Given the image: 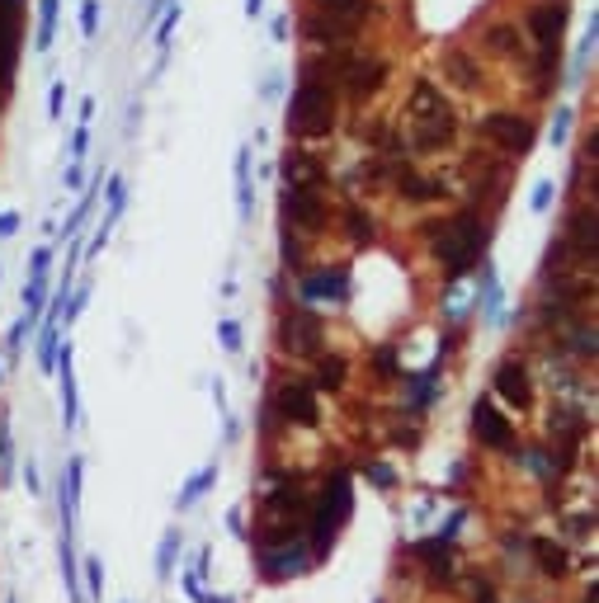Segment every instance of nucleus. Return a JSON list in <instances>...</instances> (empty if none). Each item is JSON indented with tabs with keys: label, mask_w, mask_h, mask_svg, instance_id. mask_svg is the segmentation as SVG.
<instances>
[{
	"label": "nucleus",
	"mask_w": 599,
	"mask_h": 603,
	"mask_svg": "<svg viewBox=\"0 0 599 603\" xmlns=\"http://www.w3.org/2000/svg\"><path fill=\"white\" fill-rule=\"evenodd\" d=\"M487 241H491L487 227H481L472 212H462V217H453V222H444V227H429V245H435L439 264L453 278L472 274V264L487 255Z\"/></svg>",
	"instance_id": "f257e3e1"
},
{
	"label": "nucleus",
	"mask_w": 599,
	"mask_h": 603,
	"mask_svg": "<svg viewBox=\"0 0 599 603\" xmlns=\"http://www.w3.org/2000/svg\"><path fill=\"white\" fill-rule=\"evenodd\" d=\"M411 109H415V151H439V146L453 142L458 119H453V109L444 104L435 80H415Z\"/></svg>",
	"instance_id": "f03ea898"
},
{
	"label": "nucleus",
	"mask_w": 599,
	"mask_h": 603,
	"mask_svg": "<svg viewBox=\"0 0 599 603\" xmlns=\"http://www.w3.org/2000/svg\"><path fill=\"white\" fill-rule=\"evenodd\" d=\"M288 128L297 137H321V132L336 128V90L326 86V80L307 76L303 86H297L293 104H288Z\"/></svg>",
	"instance_id": "7ed1b4c3"
},
{
	"label": "nucleus",
	"mask_w": 599,
	"mask_h": 603,
	"mask_svg": "<svg viewBox=\"0 0 599 603\" xmlns=\"http://www.w3.org/2000/svg\"><path fill=\"white\" fill-rule=\"evenodd\" d=\"M349 505H354V491H349V476L336 472L326 481V495H321V505H316L312 514V533H316V547H330V538H336V528H340V518L349 514Z\"/></svg>",
	"instance_id": "20e7f679"
},
{
	"label": "nucleus",
	"mask_w": 599,
	"mask_h": 603,
	"mask_svg": "<svg viewBox=\"0 0 599 603\" xmlns=\"http://www.w3.org/2000/svg\"><path fill=\"white\" fill-rule=\"evenodd\" d=\"M279 344H284L288 354H297V359H316V354H321V326H316V316H307V311H284Z\"/></svg>",
	"instance_id": "39448f33"
},
{
	"label": "nucleus",
	"mask_w": 599,
	"mask_h": 603,
	"mask_svg": "<svg viewBox=\"0 0 599 603\" xmlns=\"http://www.w3.org/2000/svg\"><path fill=\"white\" fill-rule=\"evenodd\" d=\"M481 132L495 137L505 151H514V156L534 146V123L520 119V113H487V119H481Z\"/></svg>",
	"instance_id": "423d86ee"
},
{
	"label": "nucleus",
	"mask_w": 599,
	"mask_h": 603,
	"mask_svg": "<svg viewBox=\"0 0 599 603\" xmlns=\"http://www.w3.org/2000/svg\"><path fill=\"white\" fill-rule=\"evenodd\" d=\"M567 20H571V10L562 5V0L534 5V14H528V29H534V43L543 47V53H557L562 33H567Z\"/></svg>",
	"instance_id": "0eeeda50"
},
{
	"label": "nucleus",
	"mask_w": 599,
	"mask_h": 603,
	"mask_svg": "<svg viewBox=\"0 0 599 603\" xmlns=\"http://www.w3.org/2000/svg\"><path fill=\"white\" fill-rule=\"evenodd\" d=\"M260 566H264V580H293V575H303L312 566V551L303 542H274L260 557Z\"/></svg>",
	"instance_id": "6e6552de"
},
{
	"label": "nucleus",
	"mask_w": 599,
	"mask_h": 603,
	"mask_svg": "<svg viewBox=\"0 0 599 603\" xmlns=\"http://www.w3.org/2000/svg\"><path fill=\"white\" fill-rule=\"evenodd\" d=\"M274 410L284 415V420H293V425H316V396H312L307 382H288V387H279Z\"/></svg>",
	"instance_id": "1a4fd4ad"
},
{
	"label": "nucleus",
	"mask_w": 599,
	"mask_h": 603,
	"mask_svg": "<svg viewBox=\"0 0 599 603\" xmlns=\"http://www.w3.org/2000/svg\"><path fill=\"white\" fill-rule=\"evenodd\" d=\"M472 420H477V439L487 448H514V429H510V420L491 406V401H477Z\"/></svg>",
	"instance_id": "9d476101"
},
{
	"label": "nucleus",
	"mask_w": 599,
	"mask_h": 603,
	"mask_svg": "<svg viewBox=\"0 0 599 603\" xmlns=\"http://www.w3.org/2000/svg\"><path fill=\"white\" fill-rule=\"evenodd\" d=\"M495 392H501L514 410H528V406H534V392H528V373H524V363H514V359L495 368Z\"/></svg>",
	"instance_id": "9b49d317"
},
{
	"label": "nucleus",
	"mask_w": 599,
	"mask_h": 603,
	"mask_svg": "<svg viewBox=\"0 0 599 603\" xmlns=\"http://www.w3.org/2000/svg\"><path fill=\"white\" fill-rule=\"evenodd\" d=\"M316 14L330 20L336 29H345V33H354L373 14V5H369V0H316Z\"/></svg>",
	"instance_id": "f8f14e48"
},
{
	"label": "nucleus",
	"mask_w": 599,
	"mask_h": 603,
	"mask_svg": "<svg viewBox=\"0 0 599 603\" xmlns=\"http://www.w3.org/2000/svg\"><path fill=\"white\" fill-rule=\"evenodd\" d=\"M284 217L293 227H321V217H326L321 194H316V189H288L284 194Z\"/></svg>",
	"instance_id": "ddd939ff"
},
{
	"label": "nucleus",
	"mask_w": 599,
	"mask_h": 603,
	"mask_svg": "<svg viewBox=\"0 0 599 603\" xmlns=\"http://www.w3.org/2000/svg\"><path fill=\"white\" fill-rule=\"evenodd\" d=\"M284 175H288L293 189H316V184L326 179V165L316 156H307V151H288V156H284Z\"/></svg>",
	"instance_id": "4468645a"
},
{
	"label": "nucleus",
	"mask_w": 599,
	"mask_h": 603,
	"mask_svg": "<svg viewBox=\"0 0 599 603\" xmlns=\"http://www.w3.org/2000/svg\"><path fill=\"white\" fill-rule=\"evenodd\" d=\"M345 288H349L345 269H321V274L303 278V297H307V302H321V297H345Z\"/></svg>",
	"instance_id": "2eb2a0df"
},
{
	"label": "nucleus",
	"mask_w": 599,
	"mask_h": 603,
	"mask_svg": "<svg viewBox=\"0 0 599 603\" xmlns=\"http://www.w3.org/2000/svg\"><path fill=\"white\" fill-rule=\"evenodd\" d=\"M80 476H86V467H80V458H71V462H66V476H62V533H71V524H76Z\"/></svg>",
	"instance_id": "dca6fc26"
},
{
	"label": "nucleus",
	"mask_w": 599,
	"mask_h": 603,
	"mask_svg": "<svg viewBox=\"0 0 599 603\" xmlns=\"http://www.w3.org/2000/svg\"><path fill=\"white\" fill-rule=\"evenodd\" d=\"M571 245H576L586 260L599 255V217H595V208H586V212L571 222Z\"/></svg>",
	"instance_id": "f3484780"
},
{
	"label": "nucleus",
	"mask_w": 599,
	"mask_h": 603,
	"mask_svg": "<svg viewBox=\"0 0 599 603\" xmlns=\"http://www.w3.org/2000/svg\"><path fill=\"white\" fill-rule=\"evenodd\" d=\"M534 557L543 561L547 575H567V571H571V557H567V551H562L553 538H534Z\"/></svg>",
	"instance_id": "a211bd4d"
},
{
	"label": "nucleus",
	"mask_w": 599,
	"mask_h": 603,
	"mask_svg": "<svg viewBox=\"0 0 599 603\" xmlns=\"http://www.w3.org/2000/svg\"><path fill=\"white\" fill-rule=\"evenodd\" d=\"M396 184H402V198H411V203H429V198H439V184L425 179V175L402 170V175H396Z\"/></svg>",
	"instance_id": "6ab92c4d"
},
{
	"label": "nucleus",
	"mask_w": 599,
	"mask_h": 603,
	"mask_svg": "<svg viewBox=\"0 0 599 603\" xmlns=\"http://www.w3.org/2000/svg\"><path fill=\"white\" fill-rule=\"evenodd\" d=\"M212 481H218V467H204L198 476H189V481H185V491H179V500H175V505H179V509H189L194 500H204V495L212 491Z\"/></svg>",
	"instance_id": "aec40b11"
},
{
	"label": "nucleus",
	"mask_w": 599,
	"mask_h": 603,
	"mask_svg": "<svg viewBox=\"0 0 599 603\" xmlns=\"http://www.w3.org/2000/svg\"><path fill=\"white\" fill-rule=\"evenodd\" d=\"M57 311L47 316V326H43V335H38V363H43V373L47 368H57Z\"/></svg>",
	"instance_id": "412c9836"
},
{
	"label": "nucleus",
	"mask_w": 599,
	"mask_h": 603,
	"mask_svg": "<svg viewBox=\"0 0 599 603\" xmlns=\"http://www.w3.org/2000/svg\"><path fill=\"white\" fill-rule=\"evenodd\" d=\"M444 66H448V76H453L462 90H472V86H477V66H472V57H468V53H448V57H444Z\"/></svg>",
	"instance_id": "4be33fe9"
},
{
	"label": "nucleus",
	"mask_w": 599,
	"mask_h": 603,
	"mask_svg": "<svg viewBox=\"0 0 599 603\" xmlns=\"http://www.w3.org/2000/svg\"><path fill=\"white\" fill-rule=\"evenodd\" d=\"M62 363V410H66V429L76 425V377H71V359H57Z\"/></svg>",
	"instance_id": "5701e85b"
},
{
	"label": "nucleus",
	"mask_w": 599,
	"mask_h": 603,
	"mask_svg": "<svg viewBox=\"0 0 599 603\" xmlns=\"http://www.w3.org/2000/svg\"><path fill=\"white\" fill-rule=\"evenodd\" d=\"M175 557H179V533H165L161 551H156V575H171L175 571Z\"/></svg>",
	"instance_id": "b1692460"
},
{
	"label": "nucleus",
	"mask_w": 599,
	"mask_h": 603,
	"mask_svg": "<svg viewBox=\"0 0 599 603\" xmlns=\"http://www.w3.org/2000/svg\"><path fill=\"white\" fill-rule=\"evenodd\" d=\"M316 382H321V387H340L345 382V359H321L316 363Z\"/></svg>",
	"instance_id": "393cba45"
},
{
	"label": "nucleus",
	"mask_w": 599,
	"mask_h": 603,
	"mask_svg": "<svg viewBox=\"0 0 599 603\" xmlns=\"http://www.w3.org/2000/svg\"><path fill=\"white\" fill-rule=\"evenodd\" d=\"M487 47H491V53H501V57H514V47H520V43H514L510 29H487Z\"/></svg>",
	"instance_id": "a878e982"
},
{
	"label": "nucleus",
	"mask_w": 599,
	"mask_h": 603,
	"mask_svg": "<svg viewBox=\"0 0 599 603\" xmlns=\"http://www.w3.org/2000/svg\"><path fill=\"white\" fill-rule=\"evenodd\" d=\"M0 472H5V481H10V472H14V439H10V425H0Z\"/></svg>",
	"instance_id": "bb28decb"
},
{
	"label": "nucleus",
	"mask_w": 599,
	"mask_h": 603,
	"mask_svg": "<svg viewBox=\"0 0 599 603\" xmlns=\"http://www.w3.org/2000/svg\"><path fill=\"white\" fill-rule=\"evenodd\" d=\"M86 580H90V599H99V590H104V566H99V557L86 561Z\"/></svg>",
	"instance_id": "cd10ccee"
},
{
	"label": "nucleus",
	"mask_w": 599,
	"mask_h": 603,
	"mask_svg": "<svg viewBox=\"0 0 599 603\" xmlns=\"http://www.w3.org/2000/svg\"><path fill=\"white\" fill-rule=\"evenodd\" d=\"M218 335H222V349H231V354L241 349V326H237V321H222Z\"/></svg>",
	"instance_id": "c85d7f7f"
},
{
	"label": "nucleus",
	"mask_w": 599,
	"mask_h": 603,
	"mask_svg": "<svg viewBox=\"0 0 599 603\" xmlns=\"http://www.w3.org/2000/svg\"><path fill=\"white\" fill-rule=\"evenodd\" d=\"M123 208V179H113L109 184V212H119Z\"/></svg>",
	"instance_id": "c756f323"
},
{
	"label": "nucleus",
	"mask_w": 599,
	"mask_h": 603,
	"mask_svg": "<svg viewBox=\"0 0 599 603\" xmlns=\"http://www.w3.org/2000/svg\"><path fill=\"white\" fill-rule=\"evenodd\" d=\"M373 363H378V368H387V373H392V368H396V349H378V354H373Z\"/></svg>",
	"instance_id": "7c9ffc66"
},
{
	"label": "nucleus",
	"mask_w": 599,
	"mask_h": 603,
	"mask_svg": "<svg viewBox=\"0 0 599 603\" xmlns=\"http://www.w3.org/2000/svg\"><path fill=\"white\" fill-rule=\"evenodd\" d=\"M14 227H20V217H14V212L0 217V236H14Z\"/></svg>",
	"instance_id": "2f4dec72"
},
{
	"label": "nucleus",
	"mask_w": 599,
	"mask_h": 603,
	"mask_svg": "<svg viewBox=\"0 0 599 603\" xmlns=\"http://www.w3.org/2000/svg\"><path fill=\"white\" fill-rule=\"evenodd\" d=\"M373 481H378V485H392L396 476H392V467H373Z\"/></svg>",
	"instance_id": "473e14b6"
},
{
	"label": "nucleus",
	"mask_w": 599,
	"mask_h": 603,
	"mask_svg": "<svg viewBox=\"0 0 599 603\" xmlns=\"http://www.w3.org/2000/svg\"><path fill=\"white\" fill-rule=\"evenodd\" d=\"M204 603H231V599H222V594H204Z\"/></svg>",
	"instance_id": "72a5a7b5"
}]
</instances>
